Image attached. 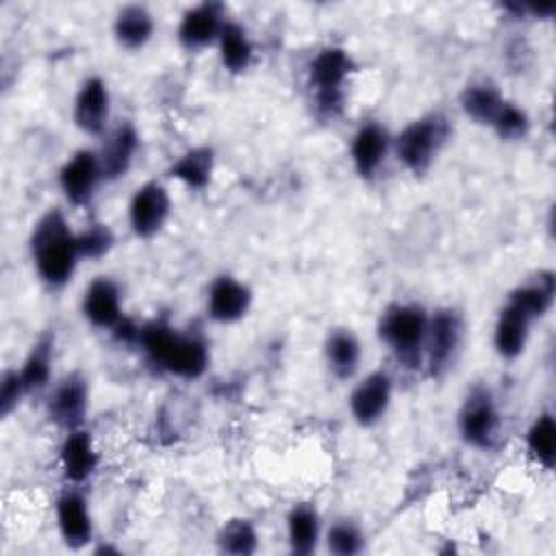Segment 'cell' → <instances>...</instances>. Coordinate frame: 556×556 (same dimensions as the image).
I'll use <instances>...</instances> for the list:
<instances>
[{
  "instance_id": "1",
  "label": "cell",
  "mask_w": 556,
  "mask_h": 556,
  "mask_svg": "<svg viewBox=\"0 0 556 556\" xmlns=\"http://www.w3.org/2000/svg\"><path fill=\"white\" fill-rule=\"evenodd\" d=\"M137 345L152 367L169 376L195 380L208 369L211 352L206 339L198 332H182L165 319L141 324Z\"/></svg>"
},
{
  "instance_id": "2",
  "label": "cell",
  "mask_w": 556,
  "mask_h": 556,
  "mask_svg": "<svg viewBox=\"0 0 556 556\" xmlns=\"http://www.w3.org/2000/svg\"><path fill=\"white\" fill-rule=\"evenodd\" d=\"M30 256L41 282L50 289L65 287L80 261L76 232L61 208H48L33 226L28 239Z\"/></svg>"
},
{
  "instance_id": "3",
  "label": "cell",
  "mask_w": 556,
  "mask_h": 556,
  "mask_svg": "<svg viewBox=\"0 0 556 556\" xmlns=\"http://www.w3.org/2000/svg\"><path fill=\"white\" fill-rule=\"evenodd\" d=\"M428 313L419 304H391L378 321V337L389 345L393 356L417 367L424 361V341L428 330Z\"/></svg>"
},
{
  "instance_id": "4",
  "label": "cell",
  "mask_w": 556,
  "mask_h": 556,
  "mask_svg": "<svg viewBox=\"0 0 556 556\" xmlns=\"http://www.w3.org/2000/svg\"><path fill=\"white\" fill-rule=\"evenodd\" d=\"M356 70L352 54L341 46L321 48L308 63V85L315 109L324 117H337L343 109V87Z\"/></svg>"
},
{
  "instance_id": "5",
  "label": "cell",
  "mask_w": 556,
  "mask_h": 556,
  "mask_svg": "<svg viewBox=\"0 0 556 556\" xmlns=\"http://www.w3.org/2000/svg\"><path fill=\"white\" fill-rule=\"evenodd\" d=\"M450 137V124L441 113L408 122L393 139L397 161L415 176L426 174Z\"/></svg>"
},
{
  "instance_id": "6",
  "label": "cell",
  "mask_w": 556,
  "mask_h": 556,
  "mask_svg": "<svg viewBox=\"0 0 556 556\" xmlns=\"http://www.w3.org/2000/svg\"><path fill=\"white\" fill-rule=\"evenodd\" d=\"M458 432L463 441L476 450H493L497 445L502 419L486 387H473L467 393L458 410Z\"/></svg>"
},
{
  "instance_id": "7",
  "label": "cell",
  "mask_w": 556,
  "mask_h": 556,
  "mask_svg": "<svg viewBox=\"0 0 556 556\" xmlns=\"http://www.w3.org/2000/svg\"><path fill=\"white\" fill-rule=\"evenodd\" d=\"M463 317L454 308H439L428 317L424 358L430 376L439 378L452 367L463 343Z\"/></svg>"
},
{
  "instance_id": "8",
  "label": "cell",
  "mask_w": 556,
  "mask_h": 556,
  "mask_svg": "<svg viewBox=\"0 0 556 556\" xmlns=\"http://www.w3.org/2000/svg\"><path fill=\"white\" fill-rule=\"evenodd\" d=\"M87 408H89V384L80 371H72L63 376L54 384L46 402L48 419L65 432L83 428Z\"/></svg>"
},
{
  "instance_id": "9",
  "label": "cell",
  "mask_w": 556,
  "mask_h": 556,
  "mask_svg": "<svg viewBox=\"0 0 556 556\" xmlns=\"http://www.w3.org/2000/svg\"><path fill=\"white\" fill-rule=\"evenodd\" d=\"M169 211H172V200L167 189L156 180L143 182L141 187L135 189L128 202V224L132 235L139 239L154 237L167 222Z\"/></svg>"
},
{
  "instance_id": "10",
  "label": "cell",
  "mask_w": 556,
  "mask_h": 556,
  "mask_svg": "<svg viewBox=\"0 0 556 556\" xmlns=\"http://www.w3.org/2000/svg\"><path fill=\"white\" fill-rule=\"evenodd\" d=\"M102 180L104 176L96 150L74 152L59 169V187L65 200L74 206L89 204Z\"/></svg>"
},
{
  "instance_id": "11",
  "label": "cell",
  "mask_w": 556,
  "mask_h": 556,
  "mask_svg": "<svg viewBox=\"0 0 556 556\" xmlns=\"http://www.w3.org/2000/svg\"><path fill=\"white\" fill-rule=\"evenodd\" d=\"M54 517H56L59 534L67 547L80 549L93 539V521H91L89 504L85 495L76 489V484L59 493L54 502Z\"/></svg>"
},
{
  "instance_id": "12",
  "label": "cell",
  "mask_w": 556,
  "mask_h": 556,
  "mask_svg": "<svg viewBox=\"0 0 556 556\" xmlns=\"http://www.w3.org/2000/svg\"><path fill=\"white\" fill-rule=\"evenodd\" d=\"M391 393L393 380L387 371L378 369L367 374L350 393V413L354 421L363 428L378 424L391 404Z\"/></svg>"
},
{
  "instance_id": "13",
  "label": "cell",
  "mask_w": 556,
  "mask_h": 556,
  "mask_svg": "<svg viewBox=\"0 0 556 556\" xmlns=\"http://www.w3.org/2000/svg\"><path fill=\"white\" fill-rule=\"evenodd\" d=\"M111 115V93L100 76H89L78 87L74 98V124L78 130L91 137H100L106 130Z\"/></svg>"
},
{
  "instance_id": "14",
  "label": "cell",
  "mask_w": 556,
  "mask_h": 556,
  "mask_svg": "<svg viewBox=\"0 0 556 556\" xmlns=\"http://www.w3.org/2000/svg\"><path fill=\"white\" fill-rule=\"evenodd\" d=\"M228 20L224 17V7L219 2H200L187 9L178 22V43L185 50H202L217 43L219 33Z\"/></svg>"
},
{
  "instance_id": "15",
  "label": "cell",
  "mask_w": 556,
  "mask_h": 556,
  "mask_svg": "<svg viewBox=\"0 0 556 556\" xmlns=\"http://www.w3.org/2000/svg\"><path fill=\"white\" fill-rule=\"evenodd\" d=\"M252 304V291L248 285L232 276H217L206 295L208 317L217 324H235L243 319Z\"/></svg>"
},
{
  "instance_id": "16",
  "label": "cell",
  "mask_w": 556,
  "mask_h": 556,
  "mask_svg": "<svg viewBox=\"0 0 556 556\" xmlns=\"http://www.w3.org/2000/svg\"><path fill=\"white\" fill-rule=\"evenodd\" d=\"M80 308H83L85 319L93 328L113 330V326L124 317L122 315V293H119L117 282L111 280L109 276H96L83 293Z\"/></svg>"
},
{
  "instance_id": "17",
  "label": "cell",
  "mask_w": 556,
  "mask_h": 556,
  "mask_svg": "<svg viewBox=\"0 0 556 556\" xmlns=\"http://www.w3.org/2000/svg\"><path fill=\"white\" fill-rule=\"evenodd\" d=\"M59 463H61L63 478L70 484L78 486L87 482L96 473L100 463L91 434L83 428L65 432V439L59 447Z\"/></svg>"
},
{
  "instance_id": "18",
  "label": "cell",
  "mask_w": 556,
  "mask_h": 556,
  "mask_svg": "<svg viewBox=\"0 0 556 556\" xmlns=\"http://www.w3.org/2000/svg\"><path fill=\"white\" fill-rule=\"evenodd\" d=\"M137 150H139V132L130 122H122L111 132H106L98 150V161H100L104 180H117L126 176V172L135 161Z\"/></svg>"
},
{
  "instance_id": "19",
  "label": "cell",
  "mask_w": 556,
  "mask_h": 556,
  "mask_svg": "<svg viewBox=\"0 0 556 556\" xmlns=\"http://www.w3.org/2000/svg\"><path fill=\"white\" fill-rule=\"evenodd\" d=\"M391 141L393 139L389 137L387 128L378 122H365L358 126L350 143V156L361 178H371L380 169L389 154Z\"/></svg>"
},
{
  "instance_id": "20",
  "label": "cell",
  "mask_w": 556,
  "mask_h": 556,
  "mask_svg": "<svg viewBox=\"0 0 556 556\" xmlns=\"http://www.w3.org/2000/svg\"><path fill=\"white\" fill-rule=\"evenodd\" d=\"M532 321L534 319L528 313H523L519 306H515L513 302L506 300V304L502 306V311L497 315L495 330H493L495 352L508 361L517 358L528 343Z\"/></svg>"
},
{
  "instance_id": "21",
  "label": "cell",
  "mask_w": 556,
  "mask_h": 556,
  "mask_svg": "<svg viewBox=\"0 0 556 556\" xmlns=\"http://www.w3.org/2000/svg\"><path fill=\"white\" fill-rule=\"evenodd\" d=\"M113 35L122 48L139 50L154 35V17L143 4H126L113 20Z\"/></svg>"
},
{
  "instance_id": "22",
  "label": "cell",
  "mask_w": 556,
  "mask_h": 556,
  "mask_svg": "<svg viewBox=\"0 0 556 556\" xmlns=\"http://www.w3.org/2000/svg\"><path fill=\"white\" fill-rule=\"evenodd\" d=\"M556 295V278L552 271H539L532 278H528L523 285L515 287L508 295V302L519 306L523 313H528L534 321L543 317Z\"/></svg>"
},
{
  "instance_id": "23",
  "label": "cell",
  "mask_w": 556,
  "mask_h": 556,
  "mask_svg": "<svg viewBox=\"0 0 556 556\" xmlns=\"http://www.w3.org/2000/svg\"><path fill=\"white\" fill-rule=\"evenodd\" d=\"M324 356H326V365L332 371V376L339 380H348L358 369L361 343L352 330L337 328L326 337Z\"/></svg>"
},
{
  "instance_id": "24",
  "label": "cell",
  "mask_w": 556,
  "mask_h": 556,
  "mask_svg": "<svg viewBox=\"0 0 556 556\" xmlns=\"http://www.w3.org/2000/svg\"><path fill=\"white\" fill-rule=\"evenodd\" d=\"M54 361V332H43L30 348L22 367L17 369L26 393H37L50 384Z\"/></svg>"
},
{
  "instance_id": "25",
  "label": "cell",
  "mask_w": 556,
  "mask_h": 556,
  "mask_svg": "<svg viewBox=\"0 0 556 556\" xmlns=\"http://www.w3.org/2000/svg\"><path fill=\"white\" fill-rule=\"evenodd\" d=\"M215 169V152L208 146H195L182 152L167 169V174L189 189H204Z\"/></svg>"
},
{
  "instance_id": "26",
  "label": "cell",
  "mask_w": 556,
  "mask_h": 556,
  "mask_svg": "<svg viewBox=\"0 0 556 556\" xmlns=\"http://www.w3.org/2000/svg\"><path fill=\"white\" fill-rule=\"evenodd\" d=\"M217 48H219V61L224 70H228L230 74H243L252 65L254 46L248 37V30L239 22L228 20L224 24L217 39Z\"/></svg>"
},
{
  "instance_id": "27",
  "label": "cell",
  "mask_w": 556,
  "mask_h": 556,
  "mask_svg": "<svg viewBox=\"0 0 556 556\" xmlns=\"http://www.w3.org/2000/svg\"><path fill=\"white\" fill-rule=\"evenodd\" d=\"M289 549L298 556L315 552L319 541V515L313 504H295L287 515Z\"/></svg>"
},
{
  "instance_id": "28",
  "label": "cell",
  "mask_w": 556,
  "mask_h": 556,
  "mask_svg": "<svg viewBox=\"0 0 556 556\" xmlns=\"http://www.w3.org/2000/svg\"><path fill=\"white\" fill-rule=\"evenodd\" d=\"M504 102L506 100L500 93V89L486 80L471 83L460 93V109L465 111V115L471 117L476 124H484V126L493 124Z\"/></svg>"
},
{
  "instance_id": "29",
  "label": "cell",
  "mask_w": 556,
  "mask_h": 556,
  "mask_svg": "<svg viewBox=\"0 0 556 556\" xmlns=\"http://www.w3.org/2000/svg\"><path fill=\"white\" fill-rule=\"evenodd\" d=\"M526 447L530 458L543 469L556 463V421L552 413H541L526 432Z\"/></svg>"
},
{
  "instance_id": "30",
  "label": "cell",
  "mask_w": 556,
  "mask_h": 556,
  "mask_svg": "<svg viewBox=\"0 0 556 556\" xmlns=\"http://www.w3.org/2000/svg\"><path fill=\"white\" fill-rule=\"evenodd\" d=\"M217 547L224 554H235V556H248L254 554L258 547V534L256 528L250 519H228L219 532H217Z\"/></svg>"
},
{
  "instance_id": "31",
  "label": "cell",
  "mask_w": 556,
  "mask_h": 556,
  "mask_svg": "<svg viewBox=\"0 0 556 556\" xmlns=\"http://www.w3.org/2000/svg\"><path fill=\"white\" fill-rule=\"evenodd\" d=\"M76 245L80 261H98L111 252L115 245V235L104 222H91L80 232H76Z\"/></svg>"
},
{
  "instance_id": "32",
  "label": "cell",
  "mask_w": 556,
  "mask_h": 556,
  "mask_svg": "<svg viewBox=\"0 0 556 556\" xmlns=\"http://www.w3.org/2000/svg\"><path fill=\"white\" fill-rule=\"evenodd\" d=\"M326 545L337 556H354L363 549V532L354 521L339 519L328 528Z\"/></svg>"
},
{
  "instance_id": "33",
  "label": "cell",
  "mask_w": 556,
  "mask_h": 556,
  "mask_svg": "<svg viewBox=\"0 0 556 556\" xmlns=\"http://www.w3.org/2000/svg\"><path fill=\"white\" fill-rule=\"evenodd\" d=\"M491 128L497 132L500 139L504 141H517V139H523L530 130V119H528V113L513 104V102H504L500 113L495 115Z\"/></svg>"
},
{
  "instance_id": "34",
  "label": "cell",
  "mask_w": 556,
  "mask_h": 556,
  "mask_svg": "<svg viewBox=\"0 0 556 556\" xmlns=\"http://www.w3.org/2000/svg\"><path fill=\"white\" fill-rule=\"evenodd\" d=\"M24 395H26V389H24V384L20 380L17 369L4 371L2 384H0V410H2V415L7 417L20 404V400Z\"/></svg>"
},
{
  "instance_id": "35",
  "label": "cell",
  "mask_w": 556,
  "mask_h": 556,
  "mask_svg": "<svg viewBox=\"0 0 556 556\" xmlns=\"http://www.w3.org/2000/svg\"><path fill=\"white\" fill-rule=\"evenodd\" d=\"M554 9H556V7H554L552 2H545V4H526V13H530L532 17H541V20L552 17Z\"/></svg>"
}]
</instances>
